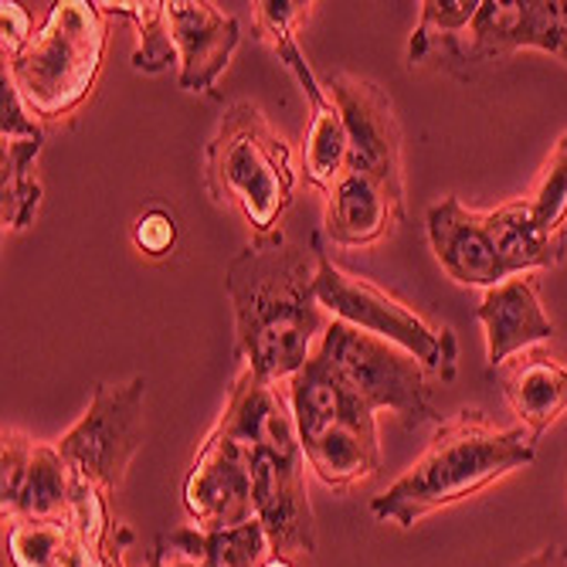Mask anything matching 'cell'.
Listing matches in <instances>:
<instances>
[{"instance_id": "cell-1", "label": "cell", "mask_w": 567, "mask_h": 567, "mask_svg": "<svg viewBox=\"0 0 567 567\" xmlns=\"http://www.w3.org/2000/svg\"><path fill=\"white\" fill-rule=\"evenodd\" d=\"M320 251L289 241L245 245L225 269V292L235 309V350L245 371L279 388L317 353L327 317L317 299Z\"/></svg>"}, {"instance_id": "cell-2", "label": "cell", "mask_w": 567, "mask_h": 567, "mask_svg": "<svg viewBox=\"0 0 567 567\" xmlns=\"http://www.w3.org/2000/svg\"><path fill=\"white\" fill-rule=\"evenodd\" d=\"M248 449L255 517L266 527L272 554H313L317 524L306 496V458L286 388L241 371L215 425Z\"/></svg>"}, {"instance_id": "cell-3", "label": "cell", "mask_w": 567, "mask_h": 567, "mask_svg": "<svg viewBox=\"0 0 567 567\" xmlns=\"http://www.w3.org/2000/svg\"><path fill=\"white\" fill-rule=\"evenodd\" d=\"M534 452L537 439L524 425L496 429L486 411L462 408L458 415L435 425V435L415 466L371 499V513L408 530L429 513L455 506L530 466Z\"/></svg>"}, {"instance_id": "cell-4", "label": "cell", "mask_w": 567, "mask_h": 567, "mask_svg": "<svg viewBox=\"0 0 567 567\" xmlns=\"http://www.w3.org/2000/svg\"><path fill=\"white\" fill-rule=\"evenodd\" d=\"M204 184L215 204L235 208L255 245H276L296 197L292 146L269 126L255 102H231L204 146Z\"/></svg>"}, {"instance_id": "cell-5", "label": "cell", "mask_w": 567, "mask_h": 567, "mask_svg": "<svg viewBox=\"0 0 567 567\" xmlns=\"http://www.w3.org/2000/svg\"><path fill=\"white\" fill-rule=\"evenodd\" d=\"M106 14L89 0L51 4L44 24L4 69L38 120H62L92 95L106 62Z\"/></svg>"}, {"instance_id": "cell-6", "label": "cell", "mask_w": 567, "mask_h": 567, "mask_svg": "<svg viewBox=\"0 0 567 567\" xmlns=\"http://www.w3.org/2000/svg\"><path fill=\"white\" fill-rule=\"evenodd\" d=\"M320 272H317V299L327 313L340 323L364 330L404 353H411L419 364L442 384H452L458 374V340L445 323H432L415 306H408L394 292L374 286L364 276H353L340 269L330 251L317 241Z\"/></svg>"}, {"instance_id": "cell-7", "label": "cell", "mask_w": 567, "mask_h": 567, "mask_svg": "<svg viewBox=\"0 0 567 567\" xmlns=\"http://www.w3.org/2000/svg\"><path fill=\"white\" fill-rule=\"evenodd\" d=\"M143 404L146 381L95 384L85 415L62 435L59 452L72 473V489L110 499L123 489L126 470L143 449Z\"/></svg>"}, {"instance_id": "cell-8", "label": "cell", "mask_w": 567, "mask_h": 567, "mask_svg": "<svg viewBox=\"0 0 567 567\" xmlns=\"http://www.w3.org/2000/svg\"><path fill=\"white\" fill-rule=\"evenodd\" d=\"M317 353L374 411L381 408L394 411L408 429L442 422V415L432 404L435 378L411 353L340 320H330Z\"/></svg>"}, {"instance_id": "cell-9", "label": "cell", "mask_w": 567, "mask_h": 567, "mask_svg": "<svg viewBox=\"0 0 567 567\" xmlns=\"http://www.w3.org/2000/svg\"><path fill=\"white\" fill-rule=\"evenodd\" d=\"M567 41L564 0H480V14L432 62L470 82L480 72L513 59L517 51H547L557 55Z\"/></svg>"}, {"instance_id": "cell-10", "label": "cell", "mask_w": 567, "mask_h": 567, "mask_svg": "<svg viewBox=\"0 0 567 567\" xmlns=\"http://www.w3.org/2000/svg\"><path fill=\"white\" fill-rule=\"evenodd\" d=\"M330 99L347 126L350 140V161L347 167L364 171L398 197H404V164H401V123L394 116V102L388 89L374 79L333 72L327 82Z\"/></svg>"}, {"instance_id": "cell-11", "label": "cell", "mask_w": 567, "mask_h": 567, "mask_svg": "<svg viewBox=\"0 0 567 567\" xmlns=\"http://www.w3.org/2000/svg\"><path fill=\"white\" fill-rule=\"evenodd\" d=\"M184 506L197 530H235L255 517L251 496V466L248 449L225 432L212 429L200 442L190 473L184 480Z\"/></svg>"}, {"instance_id": "cell-12", "label": "cell", "mask_w": 567, "mask_h": 567, "mask_svg": "<svg viewBox=\"0 0 567 567\" xmlns=\"http://www.w3.org/2000/svg\"><path fill=\"white\" fill-rule=\"evenodd\" d=\"M0 509L8 520L62 524L72 513V473L59 445L34 442L18 429H4L0 452Z\"/></svg>"}, {"instance_id": "cell-13", "label": "cell", "mask_w": 567, "mask_h": 567, "mask_svg": "<svg viewBox=\"0 0 567 567\" xmlns=\"http://www.w3.org/2000/svg\"><path fill=\"white\" fill-rule=\"evenodd\" d=\"M171 34L177 44V82L187 92H215L228 69L241 28L212 0H171Z\"/></svg>"}, {"instance_id": "cell-14", "label": "cell", "mask_w": 567, "mask_h": 567, "mask_svg": "<svg viewBox=\"0 0 567 567\" xmlns=\"http://www.w3.org/2000/svg\"><path fill=\"white\" fill-rule=\"evenodd\" d=\"M429 241L439 266L462 286L493 289L509 279L486 228V215L470 212L455 194L429 208Z\"/></svg>"}, {"instance_id": "cell-15", "label": "cell", "mask_w": 567, "mask_h": 567, "mask_svg": "<svg viewBox=\"0 0 567 567\" xmlns=\"http://www.w3.org/2000/svg\"><path fill=\"white\" fill-rule=\"evenodd\" d=\"M476 317L486 330V360L496 371L509 357H517L554 337V320L544 313L534 272L509 276L506 282L486 289Z\"/></svg>"}, {"instance_id": "cell-16", "label": "cell", "mask_w": 567, "mask_h": 567, "mask_svg": "<svg viewBox=\"0 0 567 567\" xmlns=\"http://www.w3.org/2000/svg\"><path fill=\"white\" fill-rule=\"evenodd\" d=\"M404 221V197L374 181L364 171L347 167L337 187L327 194L323 228L340 248H364L394 235Z\"/></svg>"}, {"instance_id": "cell-17", "label": "cell", "mask_w": 567, "mask_h": 567, "mask_svg": "<svg viewBox=\"0 0 567 567\" xmlns=\"http://www.w3.org/2000/svg\"><path fill=\"white\" fill-rule=\"evenodd\" d=\"M496 378L509 411L537 442L567 411V368L540 347L509 357L496 368Z\"/></svg>"}, {"instance_id": "cell-18", "label": "cell", "mask_w": 567, "mask_h": 567, "mask_svg": "<svg viewBox=\"0 0 567 567\" xmlns=\"http://www.w3.org/2000/svg\"><path fill=\"white\" fill-rule=\"evenodd\" d=\"M306 466L320 476V483L333 489H350L368 483L381 470V439L378 415L343 419L320 432L299 435Z\"/></svg>"}, {"instance_id": "cell-19", "label": "cell", "mask_w": 567, "mask_h": 567, "mask_svg": "<svg viewBox=\"0 0 567 567\" xmlns=\"http://www.w3.org/2000/svg\"><path fill=\"white\" fill-rule=\"evenodd\" d=\"M486 228L493 235V245L509 276L557 269L567 259L564 248H554L550 241L537 235L520 200H509V204H499L496 212H486Z\"/></svg>"}, {"instance_id": "cell-20", "label": "cell", "mask_w": 567, "mask_h": 567, "mask_svg": "<svg viewBox=\"0 0 567 567\" xmlns=\"http://www.w3.org/2000/svg\"><path fill=\"white\" fill-rule=\"evenodd\" d=\"M106 18H126L140 31V48L133 51V69L157 75L177 62V44L171 34L167 0H95Z\"/></svg>"}, {"instance_id": "cell-21", "label": "cell", "mask_w": 567, "mask_h": 567, "mask_svg": "<svg viewBox=\"0 0 567 567\" xmlns=\"http://www.w3.org/2000/svg\"><path fill=\"white\" fill-rule=\"evenodd\" d=\"M44 136H21L4 140V174H0V218L4 228H28L41 204V184L34 181L31 167L41 153Z\"/></svg>"}, {"instance_id": "cell-22", "label": "cell", "mask_w": 567, "mask_h": 567, "mask_svg": "<svg viewBox=\"0 0 567 567\" xmlns=\"http://www.w3.org/2000/svg\"><path fill=\"white\" fill-rule=\"evenodd\" d=\"M520 204L537 235L567 251V133L557 140L534 190L520 197Z\"/></svg>"}, {"instance_id": "cell-23", "label": "cell", "mask_w": 567, "mask_h": 567, "mask_svg": "<svg viewBox=\"0 0 567 567\" xmlns=\"http://www.w3.org/2000/svg\"><path fill=\"white\" fill-rule=\"evenodd\" d=\"M480 14V0H425L422 21L411 31L408 62L411 69L432 62L445 44H452Z\"/></svg>"}, {"instance_id": "cell-24", "label": "cell", "mask_w": 567, "mask_h": 567, "mask_svg": "<svg viewBox=\"0 0 567 567\" xmlns=\"http://www.w3.org/2000/svg\"><path fill=\"white\" fill-rule=\"evenodd\" d=\"M8 557L14 567H65L69 557V520L62 524H34L8 520Z\"/></svg>"}, {"instance_id": "cell-25", "label": "cell", "mask_w": 567, "mask_h": 567, "mask_svg": "<svg viewBox=\"0 0 567 567\" xmlns=\"http://www.w3.org/2000/svg\"><path fill=\"white\" fill-rule=\"evenodd\" d=\"M133 241L150 259H164L177 245V218L167 208H150L133 225Z\"/></svg>"}, {"instance_id": "cell-26", "label": "cell", "mask_w": 567, "mask_h": 567, "mask_svg": "<svg viewBox=\"0 0 567 567\" xmlns=\"http://www.w3.org/2000/svg\"><path fill=\"white\" fill-rule=\"evenodd\" d=\"M143 567H221L208 554H200L190 540V527H177L153 544Z\"/></svg>"}, {"instance_id": "cell-27", "label": "cell", "mask_w": 567, "mask_h": 567, "mask_svg": "<svg viewBox=\"0 0 567 567\" xmlns=\"http://www.w3.org/2000/svg\"><path fill=\"white\" fill-rule=\"evenodd\" d=\"M31 14L14 4V0H4L0 4V41H4V59H14L18 51L31 41Z\"/></svg>"}, {"instance_id": "cell-28", "label": "cell", "mask_w": 567, "mask_h": 567, "mask_svg": "<svg viewBox=\"0 0 567 567\" xmlns=\"http://www.w3.org/2000/svg\"><path fill=\"white\" fill-rule=\"evenodd\" d=\"M513 567H567V547L547 544V547H540L534 557H527V560H520V564H513Z\"/></svg>"}, {"instance_id": "cell-29", "label": "cell", "mask_w": 567, "mask_h": 567, "mask_svg": "<svg viewBox=\"0 0 567 567\" xmlns=\"http://www.w3.org/2000/svg\"><path fill=\"white\" fill-rule=\"evenodd\" d=\"M262 567H296V560L286 557V554H269V557L262 560Z\"/></svg>"}, {"instance_id": "cell-30", "label": "cell", "mask_w": 567, "mask_h": 567, "mask_svg": "<svg viewBox=\"0 0 567 567\" xmlns=\"http://www.w3.org/2000/svg\"><path fill=\"white\" fill-rule=\"evenodd\" d=\"M564 8H567V0H564ZM560 62L567 65V41H564V51H560Z\"/></svg>"}]
</instances>
